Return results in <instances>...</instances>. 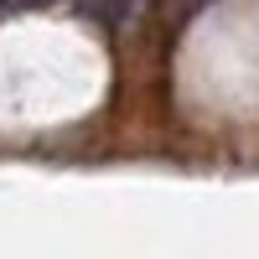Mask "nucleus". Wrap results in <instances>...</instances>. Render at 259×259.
I'll list each match as a JSON object with an SVG mask.
<instances>
[{"label": "nucleus", "instance_id": "obj_1", "mask_svg": "<svg viewBox=\"0 0 259 259\" xmlns=\"http://www.w3.org/2000/svg\"><path fill=\"white\" fill-rule=\"evenodd\" d=\"M94 11H99L104 21H109V26H114V31H124V26H130V21H135V16L145 11V0H104V6H94Z\"/></svg>", "mask_w": 259, "mask_h": 259}, {"label": "nucleus", "instance_id": "obj_2", "mask_svg": "<svg viewBox=\"0 0 259 259\" xmlns=\"http://www.w3.org/2000/svg\"><path fill=\"white\" fill-rule=\"evenodd\" d=\"M6 6H31V0H0V11H6Z\"/></svg>", "mask_w": 259, "mask_h": 259}]
</instances>
